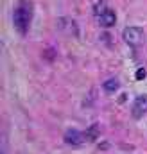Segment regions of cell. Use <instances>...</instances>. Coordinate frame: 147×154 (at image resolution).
I'll return each instance as SVG.
<instances>
[{"label":"cell","instance_id":"52a82bcc","mask_svg":"<svg viewBox=\"0 0 147 154\" xmlns=\"http://www.w3.org/2000/svg\"><path fill=\"white\" fill-rule=\"evenodd\" d=\"M118 86H120V82H118V79H115V77H111V79H108V81H104V90H106L108 93L117 91Z\"/></svg>","mask_w":147,"mask_h":154},{"label":"cell","instance_id":"3957f363","mask_svg":"<svg viewBox=\"0 0 147 154\" xmlns=\"http://www.w3.org/2000/svg\"><path fill=\"white\" fill-rule=\"evenodd\" d=\"M147 115V95H138L133 102V109H131V116L135 120L142 118Z\"/></svg>","mask_w":147,"mask_h":154},{"label":"cell","instance_id":"8992f818","mask_svg":"<svg viewBox=\"0 0 147 154\" xmlns=\"http://www.w3.org/2000/svg\"><path fill=\"white\" fill-rule=\"evenodd\" d=\"M99 124H93L90 129H86L84 131V138H86V142H95L97 138H99Z\"/></svg>","mask_w":147,"mask_h":154},{"label":"cell","instance_id":"ba28073f","mask_svg":"<svg viewBox=\"0 0 147 154\" xmlns=\"http://www.w3.org/2000/svg\"><path fill=\"white\" fill-rule=\"evenodd\" d=\"M106 11H108V7H106V2H99V4H95V9H93L95 16H102Z\"/></svg>","mask_w":147,"mask_h":154},{"label":"cell","instance_id":"6da1fadb","mask_svg":"<svg viewBox=\"0 0 147 154\" xmlns=\"http://www.w3.org/2000/svg\"><path fill=\"white\" fill-rule=\"evenodd\" d=\"M33 14H34V7H33V2L31 0H22L14 7L13 22H14V29L22 36H25L29 32V27L33 23Z\"/></svg>","mask_w":147,"mask_h":154},{"label":"cell","instance_id":"5b68a950","mask_svg":"<svg viewBox=\"0 0 147 154\" xmlns=\"http://www.w3.org/2000/svg\"><path fill=\"white\" fill-rule=\"evenodd\" d=\"M99 22H101L102 27H113V25L117 23V14H115V11L108 9L102 16H99Z\"/></svg>","mask_w":147,"mask_h":154},{"label":"cell","instance_id":"7a4b0ae2","mask_svg":"<svg viewBox=\"0 0 147 154\" xmlns=\"http://www.w3.org/2000/svg\"><path fill=\"white\" fill-rule=\"evenodd\" d=\"M122 38L129 47L136 48L144 43V31L140 27H126L124 32H122Z\"/></svg>","mask_w":147,"mask_h":154},{"label":"cell","instance_id":"9c48e42d","mask_svg":"<svg viewBox=\"0 0 147 154\" xmlns=\"http://www.w3.org/2000/svg\"><path fill=\"white\" fill-rule=\"evenodd\" d=\"M145 75H147V70H145V68H138V72H136V81L145 79Z\"/></svg>","mask_w":147,"mask_h":154},{"label":"cell","instance_id":"277c9868","mask_svg":"<svg viewBox=\"0 0 147 154\" xmlns=\"http://www.w3.org/2000/svg\"><path fill=\"white\" fill-rule=\"evenodd\" d=\"M65 142L68 143V145H81V143H84L86 142V138H84V133L83 131H77V129H68L67 133H65Z\"/></svg>","mask_w":147,"mask_h":154}]
</instances>
